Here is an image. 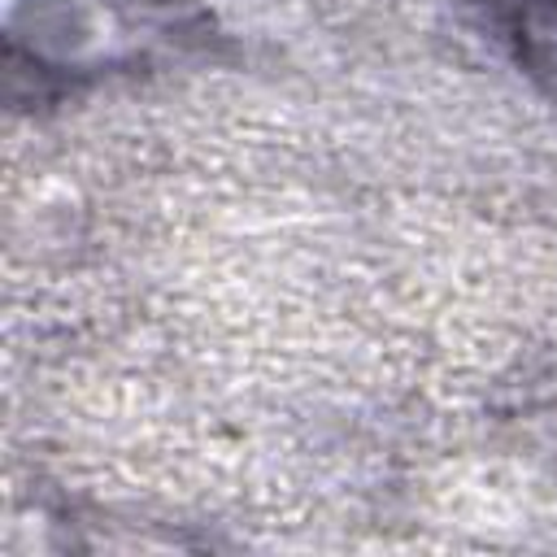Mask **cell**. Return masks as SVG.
<instances>
[{
    "instance_id": "1",
    "label": "cell",
    "mask_w": 557,
    "mask_h": 557,
    "mask_svg": "<svg viewBox=\"0 0 557 557\" xmlns=\"http://www.w3.org/2000/svg\"><path fill=\"white\" fill-rule=\"evenodd\" d=\"M518 48L522 61L557 87V0H518Z\"/></svg>"
}]
</instances>
